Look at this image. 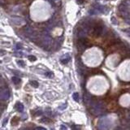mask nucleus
Instances as JSON below:
<instances>
[{
  "label": "nucleus",
  "mask_w": 130,
  "mask_h": 130,
  "mask_svg": "<svg viewBox=\"0 0 130 130\" xmlns=\"http://www.w3.org/2000/svg\"><path fill=\"white\" fill-rule=\"evenodd\" d=\"M46 75L48 76V77H53V76H54V74H53V72H46Z\"/></svg>",
  "instance_id": "f3484780"
},
{
  "label": "nucleus",
  "mask_w": 130,
  "mask_h": 130,
  "mask_svg": "<svg viewBox=\"0 0 130 130\" xmlns=\"http://www.w3.org/2000/svg\"><path fill=\"white\" fill-rule=\"evenodd\" d=\"M35 129H37V130H46V129L43 128V127H37Z\"/></svg>",
  "instance_id": "a211bd4d"
},
{
  "label": "nucleus",
  "mask_w": 130,
  "mask_h": 130,
  "mask_svg": "<svg viewBox=\"0 0 130 130\" xmlns=\"http://www.w3.org/2000/svg\"><path fill=\"white\" fill-rule=\"evenodd\" d=\"M16 48H17V49H21V48H22V47H21L20 45L17 44V45H16Z\"/></svg>",
  "instance_id": "4be33fe9"
},
{
  "label": "nucleus",
  "mask_w": 130,
  "mask_h": 130,
  "mask_svg": "<svg viewBox=\"0 0 130 130\" xmlns=\"http://www.w3.org/2000/svg\"><path fill=\"white\" fill-rule=\"evenodd\" d=\"M42 45L44 47H46V49H48L49 47L51 46L52 45V38H50L49 35V31L48 29H46L44 32L43 35H42Z\"/></svg>",
  "instance_id": "f257e3e1"
},
{
  "label": "nucleus",
  "mask_w": 130,
  "mask_h": 130,
  "mask_svg": "<svg viewBox=\"0 0 130 130\" xmlns=\"http://www.w3.org/2000/svg\"><path fill=\"white\" fill-rule=\"evenodd\" d=\"M29 59L31 61H36L37 58L35 56H33V55H29Z\"/></svg>",
  "instance_id": "dca6fc26"
},
{
  "label": "nucleus",
  "mask_w": 130,
  "mask_h": 130,
  "mask_svg": "<svg viewBox=\"0 0 130 130\" xmlns=\"http://www.w3.org/2000/svg\"><path fill=\"white\" fill-rule=\"evenodd\" d=\"M127 50H128L129 54L130 55V46H127Z\"/></svg>",
  "instance_id": "412c9836"
},
{
  "label": "nucleus",
  "mask_w": 130,
  "mask_h": 130,
  "mask_svg": "<svg viewBox=\"0 0 130 130\" xmlns=\"http://www.w3.org/2000/svg\"><path fill=\"white\" fill-rule=\"evenodd\" d=\"M129 120H130V112L129 113Z\"/></svg>",
  "instance_id": "b1692460"
},
{
  "label": "nucleus",
  "mask_w": 130,
  "mask_h": 130,
  "mask_svg": "<svg viewBox=\"0 0 130 130\" xmlns=\"http://www.w3.org/2000/svg\"><path fill=\"white\" fill-rule=\"evenodd\" d=\"M72 98H73L74 101L78 102V101H79V94H78V93H74V94H72Z\"/></svg>",
  "instance_id": "ddd939ff"
},
{
  "label": "nucleus",
  "mask_w": 130,
  "mask_h": 130,
  "mask_svg": "<svg viewBox=\"0 0 130 130\" xmlns=\"http://www.w3.org/2000/svg\"><path fill=\"white\" fill-rule=\"evenodd\" d=\"M53 1H55V2H56V1H58V0H53Z\"/></svg>",
  "instance_id": "393cba45"
},
{
  "label": "nucleus",
  "mask_w": 130,
  "mask_h": 130,
  "mask_svg": "<svg viewBox=\"0 0 130 130\" xmlns=\"http://www.w3.org/2000/svg\"><path fill=\"white\" fill-rule=\"evenodd\" d=\"M124 32H126V33H128L129 35L130 36V28H129V29H124Z\"/></svg>",
  "instance_id": "aec40b11"
},
{
  "label": "nucleus",
  "mask_w": 130,
  "mask_h": 130,
  "mask_svg": "<svg viewBox=\"0 0 130 130\" xmlns=\"http://www.w3.org/2000/svg\"><path fill=\"white\" fill-rule=\"evenodd\" d=\"M30 85L33 87H34V88H38V87L39 86V84H38V81H30Z\"/></svg>",
  "instance_id": "9b49d317"
},
{
  "label": "nucleus",
  "mask_w": 130,
  "mask_h": 130,
  "mask_svg": "<svg viewBox=\"0 0 130 130\" xmlns=\"http://www.w3.org/2000/svg\"><path fill=\"white\" fill-rule=\"evenodd\" d=\"M71 59V57H70V55H68V54H66L63 55V57H61V59H60V62L62 64H67V63L69 62V60Z\"/></svg>",
  "instance_id": "0eeeda50"
},
{
  "label": "nucleus",
  "mask_w": 130,
  "mask_h": 130,
  "mask_svg": "<svg viewBox=\"0 0 130 130\" xmlns=\"http://www.w3.org/2000/svg\"><path fill=\"white\" fill-rule=\"evenodd\" d=\"M84 101L86 104H88L89 102H90V96H89L88 94H86L85 95V97H84Z\"/></svg>",
  "instance_id": "f8f14e48"
},
{
  "label": "nucleus",
  "mask_w": 130,
  "mask_h": 130,
  "mask_svg": "<svg viewBox=\"0 0 130 130\" xmlns=\"http://www.w3.org/2000/svg\"><path fill=\"white\" fill-rule=\"evenodd\" d=\"M10 97V92L8 89H7L6 88L1 89V99L3 101H6L9 99Z\"/></svg>",
  "instance_id": "20e7f679"
},
{
  "label": "nucleus",
  "mask_w": 130,
  "mask_h": 130,
  "mask_svg": "<svg viewBox=\"0 0 130 130\" xmlns=\"http://www.w3.org/2000/svg\"><path fill=\"white\" fill-rule=\"evenodd\" d=\"M102 31H103V27L101 25H98V26H95L94 29V33L95 36L99 37L100 36L101 34L102 33Z\"/></svg>",
  "instance_id": "423d86ee"
},
{
  "label": "nucleus",
  "mask_w": 130,
  "mask_h": 130,
  "mask_svg": "<svg viewBox=\"0 0 130 130\" xmlns=\"http://www.w3.org/2000/svg\"><path fill=\"white\" fill-rule=\"evenodd\" d=\"M40 122H43V123H50V120L49 118H42V120H40Z\"/></svg>",
  "instance_id": "2eb2a0df"
},
{
  "label": "nucleus",
  "mask_w": 130,
  "mask_h": 130,
  "mask_svg": "<svg viewBox=\"0 0 130 130\" xmlns=\"http://www.w3.org/2000/svg\"><path fill=\"white\" fill-rule=\"evenodd\" d=\"M12 22H13L16 25H23L25 24V20H24L21 17H12Z\"/></svg>",
  "instance_id": "39448f33"
},
{
  "label": "nucleus",
  "mask_w": 130,
  "mask_h": 130,
  "mask_svg": "<svg viewBox=\"0 0 130 130\" xmlns=\"http://www.w3.org/2000/svg\"><path fill=\"white\" fill-rule=\"evenodd\" d=\"M17 64L19 65V66H20V67H25V63L24 62L23 60H17Z\"/></svg>",
  "instance_id": "4468645a"
},
{
  "label": "nucleus",
  "mask_w": 130,
  "mask_h": 130,
  "mask_svg": "<svg viewBox=\"0 0 130 130\" xmlns=\"http://www.w3.org/2000/svg\"><path fill=\"white\" fill-rule=\"evenodd\" d=\"M84 2H85V0H76V2H77L78 4H81V3H83Z\"/></svg>",
  "instance_id": "6ab92c4d"
},
{
  "label": "nucleus",
  "mask_w": 130,
  "mask_h": 130,
  "mask_svg": "<svg viewBox=\"0 0 130 130\" xmlns=\"http://www.w3.org/2000/svg\"><path fill=\"white\" fill-rule=\"evenodd\" d=\"M15 108H16V110H17L18 111L21 112V111H24V105L22 104V103H16Z\"/></svg>",
  "instance_id": "1a4fd4ad"
},
{
  "label": "nucleus",
  "mask_w": 130,
  "mask_h": 130,
  "mask_svg": "<svg viewBox=\"0 0 130 130\" xmlns=\"http://www.w3.org/2000/svg\"><path fill=\"white\" fill-rule=\"evenodd\" d=\"M25 33L29 38H30L31 39H33V40H35L36 39L37 35H36L35 32H34L33 29L30 27V26H26L25 28Z\"/></svg>",
  "instance_id": "7ed1b4c3"
},
{
  "label": "nucleus",
  "mask_w": 130,
  "mask_h": 130,
  "mask_svg": "<svg viewBox=\"0 0 130 130\" xmlns=\"http://www.w3.org/2000/svg\"><path fill=\"white\" fill-rule=\"evenodd\" d=\"M77 37L79 38H86V30H85L84 29H83L80 30L78 32V33H77Z\"/></svg>",
  "instance_id": "6e6552de"
},
{
  "label": "nucleus",
  "mask_w": 130,
  "mask_h": 130,
  "mask_svg": "<svg viewBox=\"0 0 130 130\" xmlns=\"http://www.w3.org/2000/svg\"><path fill=\"white\" fill-rule=\"evenodd\" d=\"M12 80V82L15 85H18L20 82V79L19 77H17V76H13Z\"/></svg>",
  "instance_id": "9d476101"
},
{
  "label": "nucleus",
  "mask_w": 130,
  "mask_h": 130,
  "mask_svg": "<svg viewBox=\"0 0 130 130\" xmlns=\"http://www.w3.org/2000/svg\"><path fill=\"white\" fill-rule=\"evenodd\" d=\"M92 109H91V112L93 114H94V115L96 116H99L100 115L101 113H102V111H103V107L101 103L99 102H93L92 104Z\"/></svg>",
  "instance_id": "f03ea898"
},
{
  "label": "nucleus",
  "mask_w": 130,
  "mask_h": 130,
  "mask_svg": "<svg viewBox=\"0 0 130 130\" xmlns=\"http://www.w3.org/2000/svg\"><path fill=\"white\" fill-rule=\"evenodd\" d=\"M61 129H67V128L64 125H61Z\"/></svg>",
  "instance_id": "5701e85b"
}]
</instances>
